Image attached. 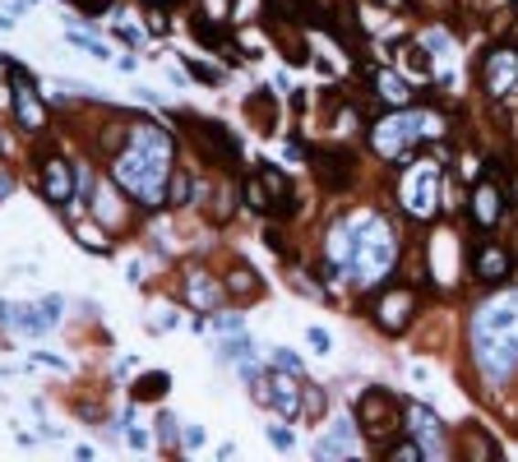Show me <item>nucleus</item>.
Here are the masks:
<instances>
[{
	"label": "nucleus",
	"instance_id": "nucleus-15",
	"mask_svg": "<svg viewBox=\"0 0 518 462\" xmlns=\"http://www.w3.org/2000/svg\"><path fill=\"white\" fill-rule=\"evenodd\" d=\"M500 217H504V190L495 181H481L472 190V222L477 226H495Z\"/></svg>",
	"mask_w": 518,
	"mask_h": 462
},
{
	"label": "nucleus",
	"instance_id": "nucleus-5",
	"mask_svg": "<svg viewBox=\"0 0 518 462\" xmlns=\"http://www.w3.org/2000/svg\"><path fill=\"white\" fill-rule=\"evenodd\" d=\"M398 199L412 217H421V222L435 217V208H439V167L430 158H417L398 181Z\"/></svg>",
	"mask_w": 518,
	"mask_h": 462
},
{
	"label": "nucleus",
	"instance_id": "nucleus-16",
	"mask_svg": "<svg viewBox=\"0 0 518 462\" xmlns=\"http://www.w3.org/2000/svg\"><path fill=\"white\" fill-rule=\"evenodd\" d=\"M269 407H278L282 416H296V412H301V383L291 379V370L269 374Z\"/></svg>",
	"mask_w": 518,
	"mask_h": 462
},
{
	"label": "nucleus",
	"instance_id": "nucleus-26",
	"mask_svg": "<svg viewBox=\"0 0 518 462\" xmlns=\"http://www.w3.org/2000/svg\"><path fill=\"white\" fill-rule=\"evenodd\" d=\"M227 291H232V296H255V291H259V278H255L250 268H232V273H227Z\"/></svg>",
	"mask_w": 518,
	"mask_h": 462
},
{
	"label": "nucleus",
	"instance_id": "nucleus-14",
	"mask_svg": "<svg viewBox=\"0 0 518 462\" xmlns=\"http://www.w3.org/2000/svg\"><path fill=\"white\" fill-rule=\"evenodd\" d=\"M352 453H361V435H356L352 421H333V430L315 444V457H320V462H329V457H352Z\"/></svg>",
	"mask_w": 518,
	"mask_h": 462
},
{
	"label": "nucleus",
	"instance_id": "nucleus-32",
	"mask_svg": "<svg viewBox=\"0 0 518 462\" xmlns=\"http://www.w3.org/2000/svg\"><path fill=\"white\" fill-rule=\"evenodd\" d=\"M389 457H394V462H398V457H403V462H412V457H426V448H421L417 439H407V444H394V448H389Z\"/></svg>",
	"mask_w": 518,
	"mask_h": 462
},
{
	"label": "nucleus",
	"instance_id": "nucleus-6",
	"mask_svg": "<svg viewBox=\"0 0 518 462\" xmlns=\"http://www.w3.org/2000/svg\"><path fill=\"white\" fill-rule=\"evenodd\" d=\"M10 84H15V121L24 125V134H42L47 130V107L37 98L33 74H24V65H10Z\"/></svg>",
	"mask_w": 518,
	"mask_h": 462
},
{
	"label": "nucleus",
	"instance_id": "nucleus-20",
	"mask_svg": "<svg viewBox=\"0 0 518 462\" xmlns=\"http://www.w3.org/2000/svg\"><path fill=\"white\" fill-rule=\"evenodd\" d=\"M315 163H320V181L329 190H343L352 181V158H347V152H320Z\"/></svg>",
	"mask_w": 518,
	"mask_h": 462
},
{
	"label": "nucleus",
	"instance_id": "nucleus-3",
	"mask_svg": "<svg viewBox=\"0 0 518 462\" xmlns=\"http://www.w3.org/2000/svg\"><path fill=\"white\" fill-rule=\"evenodd\" d=\"M167 167H172L167 152L125 143L116 158H111V181H116L130 199H139V208H158L163 194H167V176H172Z\"/></svg>",
	"mask_w": 518,
	"mask_h": 462
},
{
	"label": "nucleus",
	"instance_id": "nucleus-40",
	"mask_svg": "<svg viewBox=\"0 0 518 462\" xmlns=\"http://www.w3.org/2000/svg\"><path fill=\"white\" fill-rule=\"evenodd\" d=\"M306 412H324V398H320V389H306Z\"/></svg>",
	"mask_w": 518,
	"mask_h": 462
},
{
	"label": "nucleus",
	"instance_id": "nucleus-1",
	"mask_svg": "<svg viewBox=\"0 0 518 462\" xmlns=\"http://www.w3.org/2000/svg\"><path fill=\"white\" fill-rule=\"evenodd\" d=\"M472 356L486 383H504L518 365V291L486 300L472 315Z\"/></svg>",
	"mask_w": 518,
	"mask_h": 462
},
{
	"label": "nucleus",
	"instance_id": "nucleus-27",
	"mask_svg": "<svg viewBox=\"0 0 518 462\" xmlns=\"http://www.w3.org/2000/svg\"><path fill=\"white\" fill-rule=\"evenodd\" d=\"M69 42H74V47H84V51H93L98 60H107V56H111V47H107L102 37H93V33H84V28H69Z\"/></svg>",
	"mask_w": 518,
	"mask_h": 462
},
{
	"label": "nucleus",
	"instance_id": "nucleus-25",
	"mask_svg": "<svg viewBox=\"0 0 518 462\" xmlns=\"http://www.w3.org/2000/svg\"><path fill=\"white\" fill-rule=\"evenodd\" d=\"M246 111L259 121V130H273V98H269V89H259V93L246 102Z\"/></svg>",
	"mask_w": 518,
	"mask_h": 462
},
{
	"label": "nucleus",
	"instance_id": "nucleus-10",
	"mask_svg": "<svg viewBox=\"0 0 518 462\" xmlns=\"http://www.w3.org/2000/svg\"><path fill=\"white\" fill-rule=\"evenodd\" d=\"M394 416H398L394 394H385V389H365V394H361V403H356V421H361L370 435L394 430Z\"/></svg>",
	"mask_w": 518,
	"mask_h": 462
},
{
	"label": "nucleus",
	"instance_id": "nucleus-9",
	"mask_svg": "<svg viewBox=\"0 0 518 462\" xmlns=\"http://www.w3.org/2000/svg\"><path fill=\"white\" fill-rule=\"evenodd\" d=\"M412 310H417V291H412V287H389V291L375 300V324H380L385 333H398V329H407Z\"/></svg>",
	"mask_w": 518,
	"mask_h": 462
},
{
	"label": "nucleus",
	"instance_id": "nucleus-23",
	"mask_svg": "<svg viewBox=\"0 0 518 462\" xmlns=\"http://www.w3.org/2000/svg\"><path fill=\"white\" fill-rule=\"evenodd\" d=\"M167 383H172V379H167L163 370L139 374V379H134V403H158V398L167 394Z\"/></svg>",
	"mask_w": 518,
	"mask_h": 462
},
{
	"label": "nucleus",
	"instance_id": "nucleus-30",
	"mask_svg": "<svg viewBox=\"0 0 518 462\" xmlns=\"http://www.w3.org/2000/svg\"><path fill=\"white\" fill-rule=\"evenodd\" d=\"M190 69H195V79H199V84H222V69H217V65H204V60H190Z\"/></svg>",
	"mask_w": 518,
	"mask_h": 462
},
{
	"label": "nucleus",
	"instance_id": "nucleus-38",
	"mask_svg": "<svg viewBox=\"0 0 518 462\" xmlns=\"http://www.w3.org/2000/svg\"><path fill=\"white\" fill-rule=\"evenodd\" d=\"M269 439H273V448H291V430H282V425H269Z\"/></svg>",
	"mask_w": 518,
	"mask_h": 462
},
{
	"label": "nucleus",
	"instance_id": "nucleus-35",
	"mask_svg": "<svg viewBox=\"0 0 518 462\" xmlns=\"http://www.w3.org/2000/svg\"><path fill=\"white\" fill-rule=\"evenodd\" d=\"M60 310H65V300H60V296H47V300H42V315H47V324H60Z\"/></svg>",
	"mask_w": 518,
	"mask_h": 462
},
{
	"label": "nucleus",
	"instance_id": "nucleus-8",
	"mask_svg": "<svg viewBox=\"0 0 518 462\" xmlns=\"http://www.w3.org/2000/svg\"><path fill=\"white\" fill-rule=\"evenodd\" d=\"M481 84L491 98H509L518 89V51L513 47H491L481 60Z\"/></svg>",
	"mask_w": 518,
	"mask_h": 462
},
{
	"label": "nucleus",
	"instance_id": "nucleus-39",
	"mask_svg": "<svg viewBox=\"0 0 518 462\" xmlns=\"http://www.w3.org/2000/svg\"><path fill=\"white\" fill-rule=\"evenodd\" d=\"M306 338H311V347H315V352H329V347H333V342H329V333H324V329H311V333H306Z\"/></svg>",
	"mask_w": 518,
	"mask_h": 462
},
{
	"label": "nucleus",
	"instance_id": "nucleus-42",
	"mask_svg": "<svg viewBox=\"0 0 518 462\" xmlns=\"http://www.w3.org/2000/svg\"><path fill=\"white\" fill-rule=\"evenodd\" d=\"M380 5H389V10H403V5H407V0H380Z\"/></svg>",
	"mask_w": 518,
	"mask_h": 462
},
{
	"label": "nucleus",
	"instance_id": "nucleus-28",
	"mask_svg": "<svg viewBox=\"0 0 518 462\" xmlns=\"http://www.w3.org/2000/svg\"><path fill=\"white\" fill-rule=\"evenodd\" d=\"M185 199H190V176H185V172H172V176H167V204L181 208Z\"/></svg>",
	"mask_w": 518,
	"mask_h": 462
},
{
	"label": "nucleus",
	"instance_id": "nucleus-7",
	"mask_svg": "<svg viewBox=\"0 0 518 462\" xmlns=\"http://www.w3.org/2000/svg\"><path fill=\"white\" fill-rule=\"evenodd\" d=\"M246 204L255 208V213H273V208H291L287 199H291V190H287V176L278 172V167H259L250 181H246Z\"/></svg>",
	"mask_w": 518,
	"mask_h": 462
},
{
	"label": "nucleus",
	"instance_id": "nucleus-2",
	"mask_svg": "<svg viewBox=\"0 0 518 462\" xmlns=\"http://www.w3.org/2000/svg\"><path fill=\"white\" fill-rule=\"evenodd\" d=\"M347 231H352V250H347V273L356 287H375L394 259H398V236L394 226L380 217V213H352L347 217Z\"/></svg>",
	"mask_w": 518,
	"mask_h": 462
},
{
	"label": "nucleus",
	"instance_id": "nucleus-17",
	"mask_svg": "<svg viewBox=\"0 0 518 462\" xmlns=\"http://www.w3.org/2000/svg\"><path fill=\"white\" fill-rule=\"evenodd\" d=\"M370 84H375V98H380L385 107H394V111L412 102V84L403 79L398 69H375V74H370Z\"/></svg>",
	"mask_w": 518,
	"mask_h": 462
},
{
	"label": "nucleus",
	"instance_id": "nucleus-41",
	"mask_svg": "<svg viewBox=\"0 0 518 462\" xmlns=\"http://www.w3.org/2000/svg\"><path fill=\"white\" fill-rule=\"evenodd\" d=\"M204 444V430L199 425H185V448H199Z\"/></svg>",
	"mask_w": 518,
	"mask_h": 462
},
{
	"label": "nucleus",
	"instance_id": "nucleus-19",
	"mask_svg": "<svg viewBox=\"0 0 518 462\" xmlns=\"http://www.w3.org/2000/svg\"><path fill=\"white\" fill-rule=\"evenodd\" d=\"M472 273H477L481 282H500V278H509V250H500V246H481L477 259H472Z\"/></svg>",
	"mask_w": 518,
	"mask_h": 462
},
{
	"label": "nucleus",
	"instance_id": "nucleus-31",
	"mask_svg": "<svg viewBox=\"0 0 518 462\" xmlns=\"http://www.w3.org/2000/svg\"><path fill=\"white\" fill-rule=\"evenodd\" d=\"M468 453H477V457H495V444H491L486 435H477V430H468Z\"/></svg>",
	"mask_w": 518,
	"mask_h": 462
},
{
	"label": "nucleus",
	"instance_id": "nucleus-4",
	"mask_svg": "<svg viewBox=\"0 0 518 462\" xmlns=\"http://www.w3.org/2000/svg\"><path fill=\"white\" fill-rule=\"evenodd\" d=\"M417 139H426L421 134V111H407V107H398L394 116H380L375 125H370V148H375L385 163H398Z\"/></svg>",
	"mask_w": 518,
	"mask_h": 462
},
{
	"label": "nucleus",
	"instance_id": "nucleus-37",
	"mask_svg": "<svg viewBox=\"0 0 518 462\" xmlns=\"http://www.w3.org/2000/svg\"><path fill=\"white\" fill-rule=\"evenodd\" d=\"M213 329H217V333H241V315H217Z\"/></svg>",
	"mask_w": 518,
	"mask_h": 462
},
{
	"label": "nucleus",
	"instance_id": "nucleus-18",
	"mask_svg": "<svg viewBox=\"0 0 518 462\" xmlns=\"http://www.w3.org/2000/svg\"><path fill=\"white\" fill-rule=\"evenodd\" d=\"M199 143H204V152H213L217 163H237V158H241L237 139L222 130V125H208V121H204V125H199Z\"/></svg>",
	"mask_w": 518,
	"mask_h": 462
},
{
	"label": "nucleus",
	"instance_id": "nucleus-13",
	"mask_svg": "<svg viewBox=\"0 0 518 462\" xmlns=\"http://www.w3.org/2000/svg\"><path fill=\"white\" fill-rule=\"evenodd\" d=\"M42 194L51 204H69L74 199V167L65 158H47L42 163Z\"/></svg>",
	"mask_w": 518,
	"mask_h": 462
},
{
	"label": "nucleus",
	"instance_id": "nucleus-21",
	"mask_svg": "<svg viewBox=\"0 0 518 462\" xmlns=\"http://www.w3.org/2000/svg\"><path fill=\"white\" fill-rule=\"evenodd\" d=\"M185 296L199 305V310H213V305L222 300V282H213L208 273H190L185 278Z\"/></svg>",
	"mask_w": 518,
	"mask_h": 462
},
{
	"label": "nucleus",
	"instance_id": "nucleus-36",
	"mask_svg": "<svg viewBox=\"0 0 518 462\" xmlns=\"http://www.w3.org/2000/svg\"><path fill=\"white\" fill-rule=\"evenodd\" d=\"M158 439H163V448L176 444V416H163V421H158Z\"/></svg>",
	"mask_w": 518,
	"mask_h": 462
},
{
	"label": "nucleus",
	"instance_id": "nucleus-12",
	"mask_svg": "<svg viewBox=\"0 0 518 462\" xmlns=\"http://www.w3.org/2000/svg\"><path fill=\"white\" fill-rule=\"evenodd\" d=\"M0 324L15 329V333H28V338L51 329L47 315H42V305H15V300H0Z\"/></svg>",
	"mask_w": 518,
	"mask_h": 462
},
{
	"label": "nucleus",
	"instance_id": "nucleus-43",
	"mask_svg": "<svg viewBox=\"0 0 518 462\" xmlns=\"http://www.w3.org/2000/svg\"><path fill=\"white\" fill-rule=\"evenodd\" d=\"M148 5H163V0H148Z\"/></svg>",
	"mask_w": 518,
	"mask_h": 462
},
{
	"label": "nucleus",
	"instance_id": "nucleus-24",
	"mask_svg": "<svg viewBox=\"0 0 518 462\" xmlns=\"http://www.w3.org/2000/svg\"><path fill=\"white\" fill-rule=\"evenodd\" d=\"M74 236H79V246L93 250V255L107 250V226H93V222H84V217H74Z\"/></svg>",
	"mask_w": 518,
	"mask_h": 462
},
{
	"label": "nucleus",
	"instance_id": "nucleus-29",
	"mask_svg": "<svg viewBox=\"0 0 518 462\" xmlns=\"http://www.w3.org/2000/svg\"><path fill=\"white\" fill-rule=\"evenodd\" d=\"M195 37H199L204 47H217V42H222V28H217V24H204V15H195Z\"/></svg>",
	"mask_w": 518,
	"mask_h": 462
},
{
	"label": "nucleus",
	"instance_id": "nucleus-22",
	"mask_svg": "<svg viewBox=\"0 0 518 462\" xmlns=\"http://www.w3.org/2000/svg\"><path fill=\"white\" fill-rule=\"evenodd\" d=\"M93 213L102 226H116L121 222V199H116V181H102L98 194H93Z\"/></svg>",
	"mask_w": 518,
	"mask_h": 462
},
{
	"label": "nucleus",
	"instance_id": "nucleus-33",
	"mask_svg": "<svg viewBox=\"0 0 518 462\" xmlns=\"http://www.w3.org/2000/svg\"><path fill=\"white\" fill-rule=\"evenodd\" d=\"M403 56H407V69H412V74H421V79H426V74H430V65H426V51H421V47H407Z\"/></svg>",
	"mask_w": 518,
	"mask_h": 462
},
{
	"label": "nucleus",
	"instance_id": "nucleus-34",
	"mask_svg": "<svg viewBox=\"0 0 518 462\" xmlns=\"http://www.w3.org/2000/svg\"><path fill=\"white\" fill-rule=\"evenodd\" d=\"M273 365H278V370H291V374H301V361H296L287 347H278V352H273Z\"/></svg>",
	"mask_w": 518,
	"mask_h": 462
},
{
	"label": "nucleus",
	"instance_id": "nucleus-11",
	"mask_svg": "<svg viewBox=\"0 0 518 462\" xmlns=\"http://www.w3.org/2000/svg\"><path fill=\"white\" fill-rule=\"evenodd\" d=\"M407 435L426 448V453H444V425H439V416L430 412V407H421V403H412L407 407Z\"/></svg>",
	"mask_w": 518,
	"mask_h": 462
}]
</instances>
